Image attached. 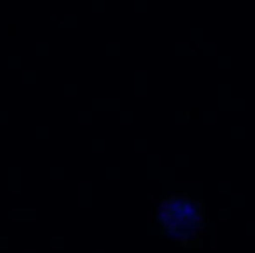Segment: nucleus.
<instances>
[{
	"label": "nucleus",
	"mask_w": 255,
	"mask_h": 253,
	"mask_svg": "<svg viewBox=\"0 0 255 253\" xmlns=\"http://www.w3.org/2000/svg\"><path fill=\"white\" fill-rule=\"evenodd\" d=\"M229 106H231V111H242V109H245V99L231 97L229 99Z\"/></svg>",
	"instance_id": "nucleus-1"
},
{
	"label": "nucleus",
	"mask_w": 255,
	"mask_h": 253,
	"mask_svg": "<svg viewBox=\"0 0 255 253\" xmlns=\"http://www.w3.org/2000/svg\"><path fill=\"white\" fill-rule=\"evenodd\" d=\"M217 97H231V85L229 84H217Z\"/></svg>",
	"instance_id": "nucleus-2"
},
{
	"label": "nucleus",
	"mask_w": 255,
	"mask_h": 253,
	"mask_svg": "<svg viewBox=\"0 0 255 253\" xmlns=\"http://www.w3.org/2000/svg\"><path fill=\"white\" fill-rule=\"evenodd\" d=\"M245 194H231V206L233 208H243L245 206Z\"/></svg>",
	"instance_id": "nucleus-3"
},
{
	"label": "nucleus",
	"mask_w": 255,
	"mask_h": 253,
	"mask_svg": "<svg viewBox=\"0 0 255 253\" xmlns=\"http://www.w3.org/2000/svg\"><path fill=\"white\" fill-rule=\"evenodd\" d=\"M202 120L207 125H214V123H217V111H203Z\"/></svg>",
	"instance_id": "nucleus-4"
},
{
	"label": "nucleus",
	"mask_w": 255,
	"mask_h": 253,
	"mask_svg": "<svg viewBox=\"0 0 255 253\" xmlns=\"http://www.w3.org/2000/svg\"><path fill=\"white\" fill-rule=\"evenodd\" d=\"M231 137L235 139H242L245 137V125H240V123H236V125H231Z\"/></svg>",
	"instance_id": "nucleus-5"
},
{
	"label": "nucleus",
	"mask_w": 255,
	"mask_h": 253,
	"mask_svg": "<svg viewBox=\"0 0 255 253\" xmlns=\"http://www.w3.org/2000/svg\"><path fill=\"white\" fill-rule=\"evenodd\" d=\"M217 192L229 194L231 192V180H217Z\"/></svg>",
	"instance_id": "nucleus-6"
},
{
	"label": "nucleus",
	"mask_w": 255,
	"mask_h": 253,
	"mask_svg": "<svg viewBox=\"0 0 255 253\" xmlns=\"http://www.w3.org/2000/svg\"><path fill=\"white\" fill-rule=\"evenodd\" d=\"M217 219L221 222H229L231 220V208H217Z\"/></svg>",
	"instance_id": "nucleus-7"
},
{
	"label": "nucleus",
	"mask_w": 255,
	"mask_h": 253,
	"mask_svg": "<svg viewBox=\"0 0 255 253\" xmlns=\"http://www.w3.org/2000/svg\"><path fill=\"white\" fill-rule=\"evenodd\" d=\"M217 68L219 70H228V68H231V58H229V56H217Z\"/></svg>",
	"instance_id": "nucleus-8"
},
{
	"label": "nucleus",
	"mask_w": 255,
	"mask_h": 253,
	"mask_svg": "<svg viewBox=\"0 0 255 253\" xmlns=\"http://www.w3.org/2000/svg\"><path fill=\"white\" fill-rule=\"evenodd\" d=\"M203 54L215 56V54H217V44H215V42H205V45H203Z\"/></svg>",
	"instance_id": "nucleus-9"
},
{
	"label": "nucleus",
	"mask_w": 255,
	"mask_h": 253,
	"mask_svg": "<svg viewBox=\"0 0 255 253\" xmlns=\"http://www.w3.org/2000/svg\"><path fill=\"white\" fill-rule=\"evenodd\" d=\"M175 163H177L179 167L189 165V153H177V155H175Z\"/></svg>",
	"instance_id": "nucleus-10"
},
{
	"label": "nucleus",
	"mask_w": 255,
	"mask_h": 253,
	"mask_svg": "<svg viewBox=\"0 0 255 253\" xmlns=\"http://www.w3.org/2000/svg\"><path fill=\"white\" fill-rule=\"evenodd\" d=\"M205 233H207L210 238H217V224L207 222V226H205Z\"/></svg>",
	"instance_id": "nucleus-11"
},
{
	"label": "nucleus",
	"mask_w": 255,
	"mask_h": 253,
	"mask_svg": "<svg viewBox=\"0 0 255 253\" xmlns=\"http://www.w3.org/2000/svg\"><path fill=\"white\" fill-rule=\"evenodd\" d=\"M189 38H191L193 42L203 38V30L202 28H191V30H189Z\"/></svg>",
	"instance_id": "nucleus-12"
},
{
	"label": "nucleus",
	"mask_w": 255,
	"mask_h": 253,
	"mask_svg": "<svg viewBox=\"0 0 255 253\" xmlns=\"http://www.w3.org/2000/svg\"><path fill=\"white\" fill-rule=\"evenodd\" d=\"M243 231H245L247 236H255V222H245Z\"/></svg>",
	"instance_id": "nucleus-13"
},
{
	"label": "nucleus",
	"mask_w": 255,
	"mask_h": 253,
	"mask_svg": "<svg viewBox=\"0 0 255 253\" xmlns=\"http://www.w3.org/2000/svg\"><path fill=\"white\" fill-rule=\"evenodd\" d=\"M188 49H189L188 42H177V44H175V51H177L179 54H182V56L186 54V51H188Z\"/></svg>",
	"instance_id": "nucleus-14"
},
{
	"label": "nucleus",
	"mask_w": 255,
	"mask_h": 253,
	"mask_svg": "<svg viewBox=\"0 0 255 253\" xmlns=\"http://www.w3.org/2000/svg\"><path fill=\"white\" fill-rule=\"evenodd\" d=\"M202 247H203V240H202V238H195V240H189V248L200 250Z\"/></svg>",
	"instance_id": "nucleus-15"
},
{
	"label": "nucleus",
	"mask_w": 255,
	"mask_h": 253,
	"mask_svg": "<svg viewBox=\"0 0 255 253\" xmlns=\"http://www.w3.org/2000/svg\"><path fill=\"white\" fill-rule=\"evenodd\" d=\"M163 177H165V180H170L172 177H174V173H175V170H174V167H167V169H163Z\"/></svg>",
	"instance_id": "nucleus-16"
},
{
	"label": "nucleus",
	"mask_w": 255,
	"mask_h": 253,
	"mask_svg": "<svg viewBox=\"0 0 255 253\" xmlns=\"http://www.w3.org/2000/svg\"><path fill=\"white\" fill-rule=\"evenodd\" d=\"M175 118H177L179 122H184V120L188 118V113H186V111H177V113H175Z\"/></svg>",
	"instance_id": "nucleus-17"
},
{
	"label": "nucleus",
	"mask_w": 255,
	"mask_h": 253,
	"mask_svg": "<svg viewBox=\"0 0 255 253\" xmlns=\"http://www.w3.org/2000/svg\"><path fill=\"white\" fill-rule=\"evenodd\" d=\"M195 54H196V49L195 47H189L188 51H186L184 56H195Z\"/></svg>",
	"instance_id": "nucleus-18"
},
{
	"label": "nucleus",
	"mask_w": 255,
	"mask_h": 253,
	"mask_svg": "<svg viewBox=\"0 0 255 253\" xmlns=\"http://www.w3.org/2000/svg\"><path fill=\"white\" fill-rule=\"evenodd\" d=\"M210 247H212V248L217 247V238H210Z\"/></svg>",
	"instance_id": "nucleus-19"
}]
</instances>
